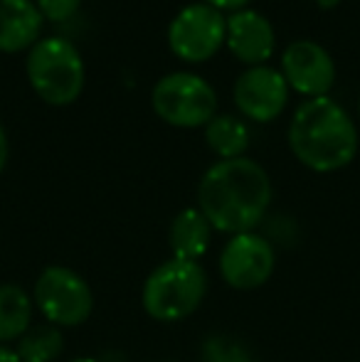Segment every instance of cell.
<instances>
[{
    "label": "cell",
    "mask_w": 360,
    "mask_h": 362,
    "mask_svg": "<svg viewBox=\"0 0 360 362\" xmlns=\"http://www.w3.org/2000/svg\"><path fill=\"white\" fill-rule=\"evenodd\" d=\"M272 177L252 158L217 160L197 182V210L222 234L255 232L272 205Z\"/></svg>",
    "instance_id": "1"
},
{
    "label": "cell",
    "mask_w": 360,
    "mask_h": 362,
    "mask_svg": "<svg viewBox=\"0 0 360 362\" xmlns=\"http://www.w3.org/2000/svg\"><path fill=\"white\" fill-rule=\"evenodd\" d=\"M289 151L313 173H336L358 156V129L353 116L331 96L306 99L289 121Z\"/></svg>",
    "instance_id": "2"
},
{
    "label": "cell",
    "mask_w": 360,
    "mask_h": 362,
    "mask_svg": "<svg viewBox=\"0 0 360 362\" xmlns=\"http://www.w3.org/2000/svg\"><path fill=\"white\" fill-rule=\"evenodd\" d=\"M33 91L50 106H69L82 96L87 67L77 45L67 37H40L25 57Z\"/></svg>",
    "instance_id": "3"
},
{
    "label": "cell",
    "mask_w": 360,
    "mask_h": 362,
    "mask_svg": "<svg viewBox=\"0 0 360 362\" xmlns=\"http://www.w3.org/2000/svg\"><path fill=\"white\" fill-rule=\"evenodd\" d=\"M207 293V274L197 262L170 257L146 276L141 305L158 323H180L202 305Z\"/></svg>",
    "instance_id": "4"
},
{
    "label": "cell",
    "mask_w": 360,
    "mask_h": 362,
    "mask_svg": "<svg viewBox=\"0 0 360 362\" xmlns=\"http://www.w3.org/2000/svg\"><path fill=\"white\" fill-rule=\"evenodd\" d=\"M217 91L195 72H170L156 81L151 109L175 129H205L217 116Z\"/></svg>",
    "instance_id": "5"
},
{
    "label": "cell",
    "mask_w": 360,
    "mask_h": 362,
    "mask_svg": "<svg viewBox=\"0 0 360 362\" xmlns=\"http://www.w3.org/2000/svg\"><path fill=\"white\" fill-rule=\"evenodd\" d=\"M35 310L54 328H79L91 318L94 291L79 272L62 264H50L33 286Z\"/></svg>",
    "instance_id": "6"
},
{
    "label": "cell",
    "mask_w": 360,
    "mask_h": 362,
    "mask_svg": "<svg viewBox=\"0 0 360 362\" xmlns=\"http://www.w3.org/2000/svg\"><path fill=\"white\" fill-rule=\"evenodd\" d=\"M227 15L205 3H190L168 25V49L187 64H202L225 47Z\"/></svg>",
    "instance_id": "7"
},
{
    "label": "cell",
    "mask_w": 360,
    "mask_h": 362,
    "mask_svg": "<svg viewBox=\"0 0 360 362\" xmlns=\"http://www.w3.org/2000/svg\"><path fill=\"white\" fill-rule=\"evenodd\" d=\"M217 272L230 288L257 291L277 272V247L257 229L232 234L217 259Z\"/></svg>",
    "instance_id": "8"
},
{
    "label": "cell",
    "mask_w": 360,
    "mask_h": 362,
    "mask_svg": "<svg viewBox=\"0 0 360 362\" xmlns=\"http://www.w3.org/2000/svg\"><path fill=\"white\" fill-rule=\"evenodd\" d=\"M289 89L303 99H321L336 86V62L323 45L313 40H296L281 52V69Z\"/></svg>",
    "instance_id": "9"
},
{
    "label": "cell",
    "mask_w": 360,
    "mask_h": 362,
    "mask_svg": "<svg viewBox=\"0 0 360 362\" xmlns=\"http://www.w3.org/2000/svg\"><path fill=\"white\" fill-rule=\"evenodd\" d=\"M289 91L291 89L279 69L260 64V67H247L237 76L232 101L245 119L255 124H272L286 109Z\"/></svg>",
    "instance_id": "10"
},
{
    "label": "cell",
    "mask_w": 360,
    "mask_h": 362,
    "mask_svg": "<svg viewBox=\"0 0 360 362\" xmlns=\"http://www.w3.org/2000/svg\"><path fill=\"white\" fill-rule=\"evenodd\" d=\"M225 45L242 64L260 67V64L269 62L277 49V33L267 15H262L260 10L242 8L227 15Z\"/></svg>",
    "instance_id": "11"
},
{
    "label": "cell",
    "mask_w": 360,
    "mask_h": 362,
    "mask_svg": "<svg viewBox=\"0 0 360 362\" xmlns=\"http://www.w3.org/2000/svg\"><path fill=\"white\" fill-rule=\"evenodd\" d=\"M45 18L35 0H0V52H28L42 35Z\"/></svg>",
    "instance_id": "12"
},
{
    "label": "cell",
    "mask_w": 360,
    "mask_h": 362,
    "mask_svg": "<svg viewBox=\"0 0 360 362\" xmlns=\"http://www.w3.org/2000/svg\"><path fill=\"white\" fill-rule=\"evenodd\" d=\"M210 222L205 219L197 207H185L173 217L168 229V247L170 257L180 259V262H197L207 254L212 242Z\"/></svg>",
    "instance_id": "13"
},
{
    "label": "cell",
    "mask_w": 360,
    "mask_h": 362,
    "mask_svg": "<svg viewBox=\"0 0 360 362\" xmlns=\"http://www.w3.org/2000/svg\"><path fill=\"white\" fill-rule=\"evenodd\" d=\"M33 293L20 284H0V345H15L33 328Z\"/></svg>",
    "instance_id": "14"
},
{
    "label": "cell",
    "mask_w": 360,
    "mask_h": 362,
    "mask_svg": "<svg viewBox=\"0 0 360 362\" xmlns=\"http://www.w3.org/2000/svg\"><path fill=\"white\" fill-rule=\"evenodd\" d=\"M205 144L217 156V160L242 158L250 148V129L237 116L217 114L205 126Z\"/></svg>",
    "instance_id": "15"
},
{
    "label": "cell",
    "mask_w": 360,
    "mask_h": 362,
    "mask_svg": "<svg viewBox=\"0 0 360 362\" xmlns=\"http://www.w3.org/2000/svg\"><path fill=\"white\" fill-rule=\"evenodd\" d=\"M13 350L20 362H57L64 353V333L50 323L33 325Z\"/></svg>",
    "instance_id": "16"
},
{
    "label": "cell",
    "mask_w": 360,
    "mask_h": 362,
    "mask_svg": "<svg viewBox=\"0 0 360 362\" xmlns=\"http://www.w3.org/2000/svg\"><path fill=\"white\" fill-rule=\"evenodd\" d=\"M202 362H255L240 338L227 333H212L200 345Z\"/></svg>",
    "instance_id": "17"
},
{
    "label": "cell",
    "mask_w": 360,
    "mask_h": 362,
    "mask_svg": "<svg viewBox=\"0 0 360 362\" xmlns=\"http://www.w3.org/2000/svg\"><path fill=\"white\" fill-rule=\"evenodd\" d=\"M45 20L50 23H67L79 13L84 0H35Z\"/></svg>",
    "instance_id": "18"
},
{
    "label": "cell",
    "mask_w": 360,
    "mask_h": 362,
    "mask_svg": "<svg viewBox=\"0 0 360 362\" xmlns=\"http://www.w3.org/2000/svg\"><path fill=\"white\" fill-rule=\"evenodd\" d=\"M200 3L212 5V8H217L220 13H237V10L247 8L252 0H200Z\"/></svg>",
    "instance_id": "19"
},
{
    "label": "cell",
    "mask_w": 360,
    "mask_h": 362,
    "mask_svg": "<svg viewBox=\"0 0 360 362\" xmlns=\"http://www.w3.org/2000/svg\"><path fill=\"white\" fill-rule=\"evenodd\" d=\"M8 158H10V141H8V131H5L3 121H0V173L8 165Z\"/></svg>",
    "instance_id": "20"
},
{
    "label": "cell",
    "mask_w": 360,
    "mask_h": 362,
    "mask_svg": "<svg viewBox=\"0 0 360 362\" xmlns=\"http://www.w3.org/2000/svg\"><path fill=\"white\" fill-rule=\"evenodd\" d=\"M0 362H20V358L15 355L13 348H8V345H0Z\"/></svg>",
    "instance_id": "21"
},
{
    "label": "cell",
    "mask_w": 360,
    "mask_h": 362,
    "mask_svg": "<svg viewBox=\"0 0 360 362\" xmlns=\"http://www.w3.org/2000/svg\"><path fill=\"white\" fill-rule=\"evenodd\" d=\"M341 3H343V0H316V5L321 10H333V8H338Z\"/></svg>",
    "instance_id": "22"
},
{
    "label": "cell",
    "mask_w": 360,
    "mask_h": 362,
    "mask_svg": "<svg viewBox=\"0 0 360 362\" xmlns=\"http://www.w3.org/2000/svg\"><path fill=\"white\" fill-rule=\"evenodd\" d=\"M67 362H104V360L94 358V355H84V358H72V360H67Z\"/></svg>",
    "instance_id": "23"
},
{
    "label": "cell",
    "mask_w": 360,
    "mask_h": 362,
    "mask_svg": "<svg viewBox=\"0 0 360 362\" xmlns=\"http://www.w3.org/2000/svg\"><path fill=\"white\" fill-rule=\"evenodd\" d=\"M358 114H360V96H358Z\"/></svg>",
    "instance_id": "24"
}]
</instances>
